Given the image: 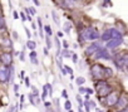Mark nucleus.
I'll use <instances>...</instances> for the list:
<instances>
[{
    "label": "nucleus",
    "instance_id": "nucleus-31",
    "mask_svg": "<svg viewBox=\"0 0 128 112\" xmlns=\"http://www.w3.org/2000/svg\"><path fill=\"white\" fill-rule=\"evenodd\" d=\"M25 33H26V37H28V39H30V37H32V33H30V30H29L28 28H25Z\"/></svg>",
    "mask_w": 128,
    "mask_h": 112
},
{
    "label": "nucleus",
    "instance_id": "nucleus-33",
    "mask_svg": "<svg viewBox=\"0 0 128 112\" xmlns=\"http://www.w3.org/2000/svg\"><path fill=\"white\" fill-rule=\"evenodd\" d=\"M62 96H63L64 98H67V99H68V94H67V91H66V89H63V92H62Z\"/></svg>",
    "mask_w": 128,
    "mask_h": 112
},
{
    "label": "nucleus",
    "instance_id": "nucleus-7",
    "mask_svg": "<svg viewBox=\"0 0 128 112\" xmlns=\"http://www.w3.org/2000/svg\"><path fill=\"white\" fill-rule=\"evenodd\" d=\"M117 99H118L117 93L112 92V93H108V94H107V104H108V106L116 104V103H117Z\"/></svg>",
    "mask_w": 128,
    "mask_h": 112
},
{
    "label": "nucleus",
    "instance_id": "nucleus-25",
    "mask_svg": "<svg viewBox=\"0 0 128 112\" xmlns=\"http://www.w3.org/2000/svg\"><path fill=\"white\" fill-rule=\"evenodd\" d=\"M38 23H39V25H40V37H43V30H42L43 25H42V19H40V18H38Z\"/></svg>",
    "mask_w": 128,
    "mask_h": 112
},
{
    "label": "nucleus",
    "instance_id": "nucleus-13",
    "mask_svg": "<svg viewBox=\"0 0 128 112\" xmlns=\"http://www.w3.org/2000/svg\"><path fill=\"white\" fill-rule=\"evenodd\" d=\"M70 55H72V53H70L68 49H63V50L60 52V57H62V58H69Z\"/></svg>",
    "mask_w": 128,
    "mask_h": 112
},
{
    "label": "nucleus",
    "instance_id": "nucleus-17",
    "mask_svg": "<svg viewBox=\"0 0 128 112\" xmlns=\"http://www.w3.org/2000/svg\"><path fill=\"white\" fill-rule=\"evenodd\" d=\"M76 82H77V84H78V86H82V84H84L86 78H83V77H78V78L76 79Z\"/></svg>",
    "mask_w": 128,
    "mask_h": 112
},
{
    "label": "nucleus",
    "instance_id": "nucleus-47",
    "mask_svg": "<svg viewBox=\"0 0 128 112\" xmlns=\"http://www.w3.org/2000/svg\"><path fill=\"white\" fill-rule=\"evenodd\" d=\"M78 111H79V112H84V111L82 109V107H79V108H78Z\"/></svg>",
    "mask_w": 128,
    "mask_h": 112
},
{
    "label": "nucleus",
    "instance_id": "nucleus-29",
    "mask_svg": "<svg viewBox=\"0 0 128 112\" xmlns=\"http://www.w3.org/2000/svg\"><path fill=\"white\" fill-rule=\"evenodd\" d=\"M64 71H66V72H68L69 74H73V69H72L70 67H66V69H64Z\"/></svg>",
    "mask_w": 128,
    "mask_h": 112
},
{
    "label": "nucleus",
    "instance_id": "nucleus-5",
    "mask_svg": "<svg viewBox=\"0 0 128 112\" xmlns=\"http://www.w3.org/2000/svg\"><path fill=\"white\" fill-rule=\"evenodd\" d=\"M96 58H97V59H110V55H109V53H108L107 49L100 48V49L96 53Z\"/></svg>",
    "mask_w": 128,
    "mask_h": 112
},
{
    "label": "nucleus",
    "instance_id": "nucleus-2",
    "mask_svg": "<svg viewBox=\"0 0 128 112\" xmlns=\"http://www.w3.org/2000/svg\"><path fill=\"white\" fill-rule=\"evenodd\" d=\"M83 39H87V40H94V39H98L99 38V34L97 30L92 29V28H87L84 29V32L80 34Z\"/></svg>",
    "mask_w": 128,
    "mask_h": 112
},
{
    "label": "nucleus",
    "instance_id": "nucleus-27",
    "mask_svg": "<svg viewBox=\"0 0 128 112\" xmlns=\"http://www.w3.org/2000/svg\"><path fill=\"white\" fill-rule=\"evenodd\" d=\"M28 10H29V13H32L30 15H35V14H36V12H35L34 8H28Z\"/></svg>",
    "mask_w": 128,
    "mask_h": 112
},
{
    "label": "nucleus",
    "instance_id": "nucleus-24",
    "mask_svg": "<svg viewBox=\"0 0 128 112\" xmlns=\"http://www.w3.org/2000/svg\"><path fill=\"white\" fill-rule=\"evenodd\" d=\"M29 55H30V59H32V58H36V52H35V50H32Z\"/></svg>",
    "mask_w": 128,
    "mask_h": 112
},
{
    "label": "nucleus",
    "instance_id": "nucleus-36",
    "mask_svg": "<svg viewBox=\"0 0 128 112\" xmlns=\"http://www.w3.org/2000/svg\"><path fill=\"white\" fill-rule=\"evenodd\" d=\"M63 47H64V49H68V42L67 40L63 42Z\"/></svg>",
    "mask_w": 128,
    "mask_h": 112
},
{
    "label": "nucleus",
    "instance_id": "nucleus-21",
    "mask_svg": "<svg viewBox=\"0 0 128 112\" xmlns=\"http://www.w3.org/2000/svg\"><path fill=\"white\" fill-rule=\"evenodd\" d=\"M76 99H77V102L79 103V107H82V106H83V99H82V97L78 94V96L76 97Z\"/></svg>",
    "mask_w": 128,
    "mask_h": 112
},
{
    "label": "nucleus",
    "instance_id": "nucleus-19",
    "mask_svg": "<svg viewBox=\"0 0 128 112\" xmlns=\"http://www.w3.org/2000/svg\"><path fill=\"white\" fill-rule=\"evenodd\" d=\"M45 43H46L48 49H50V48H52V45H53V44H52V40H50V37H48V35L45 37Z\"/></svg>",
    "mask_w": 128,
    "mask_h": 112
},
{
    "label": "nucleus",
    "instance_id": "nucleus-1",
    "mask_svg": "<svg viewBox=\"0 0 128 112\" xmlns=\"http://www.w3.org/2000/svg\"><path fill=\"white\" fill-rule=\"evenodd\" d=\"M96 88H97L98 94H99L100 97L107 96V94L109 93V89H110V88L108 87V84H107L106 81H98V82L96 83Z\"/></svg>",
    "mask_w": 128,
    "mask_h": 112
},
{
    "label": "nucleus",
    "instance_id": "nucleus-43",
    "mask_svg": "<svg viewBox=\"0 0 128 112\" xmlns=\"http://www.w3.org/2000/svg\"><path fill=\"white\" fill-rule=\"evenodd\" d=\"M33 2H34V4H35V5H38V7L40 5V3L38 2V0H33Z\"/></svg>",
    "mask_w": 128,
    "mask_h": 112
},
{
    "label": "nucleus",
    "instance_id": "nucleus-3",
    "mask_svg": "<svg viewBox=\"0 0 128 112\" xmlns=\"http://www.w3.org/2000/svg\"><path fill=\"white\" fill-rule=\"evenodd\" d=\"M90 72H92L93 77H96V78H100V77L106 76V68L100 64H94L90 68Z\"/></svg>",
    "mask_w": 128,
    "mask_h": 112
},
{
    "label": "nucleus",
    "instance_id": "nucleus-35",
    "mask_svg": "<svg viewBox=\"0 0 128 112\" xmlns=\"http://www.w3.org/2000/svg\"><path fill=\"white\" fill-rule=\"evenodd\" d=\"M30 61H32V63H33V64H39V61H38L36 58H32Z\"/></svg>",
    "mask_w": 128,
    "mask_h": 112
},
{
    "label": "nucleus",
    "instance_id": "nucleus-16",
    "mask_svg": "<svg viewBox=\"0 0 128 112\" xmlns=\"http://www.w3.org/2000/svg\"><path fill=\"white\" fill-rule=\"evenodd\" d=\"M63 29H64V32H66V33H69L70 32V29H72V24L70 23H64V27H63Z\"/></svg>",
    "mask_w": 128,
    "mask_h": 112
},
{
    "label": "nucleus",
    "instance_id": "nucleus-39",
    "mask_svg": "<svg viewBox=\"0 0 128 112\" xmlns=\"http://www.w3.org/2000/svg\"><path fill=\"white\" fill-rule=\"evenodd\" d=\"M3 25H4V19H3L2 17H0V28H2Z\"/></svg>",
    "mask_w": 128,
    "mask_h": 112
},
{
    "label": "nucleus",
    "instance_id": "nucleus-12",
    "mask_svg": "<svg viewBox=\"0 0 128 112\" xmlns=\"http://www.w3.org/2000/svg\"><path fill=\"white\" fill-rule=\"evenodd\" d=\"M9 81V71L6 68H0V82Z\"/></svg>",
    "mask_w": 128,
    "mask_h": 112
},
{
    "label": "nucleus",
    "instance_id": "nucleus-23",
    "mask_svg": "<svg viewBox=\"0 0 128 112\" xmlns=\"http://www.w3.org/2000/svg\"><path fill=\"white\" fill-rule=\"evenodd\" d=\"M83 104H84V107H86V112H89V109H90V107H89V102L86 101V102H83Z\"/></svg>",
    "mask_w": 128,
    "mask_h": 112
},
{
    "label": "nucleus",
    "instance_id": "nucleus-45",
    "mask_svg": "<svg viewBox=\"0 0 128 112\" xmlns=\"http://www.w3.org/2000/svg\"><path fill=\"white\" fill-rule=\"evenodd\" d=\"M13 34H14V38H19V35H18V33H16V32H14Z\"/></svg>",
    "mask_w": 128,
    "mask_h": 112
},
{
    "label": "nucleus",
    "instance_id": "nucleus-20",
    "mask_svg": "<svg viewBox=\"0 0 128 112\" xmlns=\"http://www.w3.org/2000/svg\"><path fill=\"white\" fill-rule=\"evenodd\" d=\"M44 30H45V33L48 34V37L52 35V28H50L49 25H45V27H44Z\"/></svg>",
    "mask_w": 128,
    "mask_h": 112
},
{
    "label": "nucleus",
    "instance_id": "nucleus-18",
    "mask_svg": "<svg viewBox=\"0 0 128 112\" xmlns=\"http://www.w3.org/2000/svg\"><path fill=\"white\" fill-rule=\"evenodd\" d=\"M64 108H66L67 111L72 109V103H70V101H69V99H67V101H66V103H64Z\"/></svg>",
    "mask_w": 128,
    "mask_h": 112
},
{
    "label": "nucleus",
    "instance_id": "nucleus-11",
    "mask_svg": "<svg viewBox=\"0 0 128 112\" xmlns=\"http://www.w3.org/2000/svg\"><path fill=\"white\" fill-rule=\"evenodd\" d=\"M117 106H118V108L119 109H123V108H127V104H128V101H127V98H126V96H122L120 98H118L117 99V103H116Z\"/></svg>",
    "mask_w": 128,
    "mask_h": 112
},
{
    "label": "nucleus",
    "instance_id": "nucleus-8",
    "mask_svg": "<svg viewBox=\"0 0 128 112\" xmlns=\"http://www.w3.org/2000/svg\"><path fill=\"white\" fill-rule=\"evenodd\" d=\"M2 62H3L4 66H9V64H12V62H13L12 54H9V53H3V54H2Z\"/></svg>",
    "mask_w": 128,
    "mask_h": 112
},
{
    "label": "nucleus",
    "instance_id": "nucleus-10",
    "mask_svg": "<svg viewBox=\"0 0 128 112\" xmlns=\"http://www.w3.org/2000/svg\"><path fill=\"white\" fill-rule=\"evenodd\" d=\"M120 44H122V39H110V40L107 42L106 47L113 49V48H116V47H118V45H120Z\"/></svg>",
    "mask_w": 128,
    "mask_h": 112
},
{
    "label": "nucleus",
    "instance_id": "nucleus-48",
    "mask_svg": "<svg viewBox=\"0 0 128 112\" xmlns=\"http://www.w3.org/2000/svg\"><path fill=\"white\" fill-rule=\"evenodd\" d=\"M96 112H102V111L100 109H96Z\"/></svg>",
    "mask_w": 128,
    "mask_h": 112
},
{
    "label": "nucleus",
    "instance_id": "nucleus-6",
    "mask_svg": "<svg viewBox=\"0 0 128 112\" xmlns=\"http://www.w3.org/2000/svg\"><path fill=\"white\" fill-rule=\"evenodd\" d=\"M99 49H100V44H99V43H93V44H90V45L86 49V54H87V55L96 54Z\"/></svg>",
    "mask_w": 128,
    "mask_h": 112
},
{
    "label": "nucleus",
    "instance_id": "nucleus-9",
    "mask_svg": "<svg viewBox=\"0 0 128 112\" xmlns=\"http://www.w3.org/2000/svg\"><path fill=\"white\" fill-rule=\"evenodd\" d=\"M109 32V35H110V39H122V34L119 30H117L116 28H110L108 29Z\"/></svg>",
    "mask_w": 128,
    "mask_h": 112
},
{
    "label": "nucleus",
    "instance_id": "nucleus-4",
    "mask_svg": "<svg viewBox=\"0 0 128 112\" xmlns=\"http://www.w3.org/2000/svg\"><path fill=\"white\" fill-rule=\"evenodd\" d=\"M127 63H128V54H127L126 52H123V53H120V54H118V55H117L116 66H117L119 69H122Z\"/></svg>",
    "mask_w": 128,
    "mask_h": 112
},
{
    "label": "nucleus",
    "instance_id": "nucleus-22",
    "mask_svg": "<svg viewBox=\"0 0 128 112\" xmlns=\"http://www.w3.org/2000/svg\"><path fill=\"white\" fill-rule=\"evenodd\" d=\"M45 88H46V91H49V94L52 96L53 94V89H52V86L48 83V84H45Z\"/></svg>",
    "mask_w": 128,
    "mask_h": 112
},
{
    "label": "nucleus",
    "instance_id": "nucleus-40",
    "mask_svg": "<svg viewBox=\"0 0 128 112\" xmlns=\"http://www.w3.org/2000/svg\"><path fill=\"white\" fill-rule=\"evenodd\" d=\"M79 92H80V93H86V88L80 87V88H79Z\"/></svg>",
    "mask_w": 128,
    "mask_h": 112
},
{
    "label": "nucleus",
    "instance_id": "nucleus-46",
    "mask_svg": "<svg viewBox=\"0 0 128 112\" xmlns=\"http://www.w3.org/2000/svg\"><path fill=\"white\" fill-rule=\"evenodd\" d=\"M44 54L48 55V49H46V48H44Z\"/></svg>",
    "mask_w": 128,
    "mask_h": 112
},
{
    "label": "nucleus",
    "instance_id": "nucleus-37",
    "mask_svg": "<svg viewBox=\"0 0 128 112\" xmlns=\"http://www.w3.org/2000/svg\"><path fill=\"white\" fill-rule=\"evenodd\" d=\"M86 93H89V94H92V93H93V89H92V88H87V89H86Z\"/></svg>",
    "mask_w": 128,
    "mask_h": 112
},
{
    "label": "nucleus",
    "instance_id": "nucleus-41",
    "mask_svg": "<svg viewBox=\"0 0 128 112\" xmlns=\"http://www.w3.org/2000/svg\"><path fill=\"white\" fill-rule=\"evenodd\" d=\"M63 35H64V34H63L62 32H58V37H56V38H62Z\"/></svg>",
    "mask_w": 128,
    "mask_h": 112
},
{
    "label": "nucleus",
    "instance_id": "nucleus-32",
    "mask_svg": "<svg viewBox=\"0 0 128 112\" xmlns=\"http://www.w3.org/2000/svg\"><path fill=\"white\" fill-rule=\"evenodd\" d=\"M25 86L26 87H30V79H29V77L25 78Z\"/></svg>",
    "mask_w": 128,
    "mask_h": 112
},
{
    "label": "nucleus",
    "instance_id": "nucleus-49",
    "mask_svg": "<svg viewBox=\"0 0 128 112\" xmlns=\"http://www.w3.org/2000/svg\"><path fill=\"white\" fill-rule=\"evenodd\" d=\"M69 112H73V111H72V109H69Z\"/></svg>",
    "mask_w": 128,
    "mask_h": 112
},
{
    "label": "nucleus",
    "instance_id": "nucleus-15",
    "mask_svg": "<svg viewBox=\"0 0 128 112\" xmlns=\"http://www.w3.org/2000/svg\"><path fill=\"white\" fill-rule=\"evenodd\" d=\"M26 47H28L29 49L34 50V49H35V47H36V43H35V42H33V40H28V43H26Z\"/></svg>",
    "mask_w": 128,
    "mask_h": 112
},
{
    "label": "nucleus",
    "instance_id": "nucleus-30",
    "mask_svg": "<svg viewBox=\"0 0 128 112\" xmlns=\"http://www.w3.org/2000/svg\"><path fill=\"white\" fill-rule=\"evenodd\" d=\"M19 14H20L19 17L22 18V20H23V22H25V20H26V17H25V13H19Z\"/></svg>",
    "mask_w": 128,
    "mask_h": 112
},
{
    "label": "nucleus",
    "instance_id": "nucleus-50",
    "mask_svg": "<svg viewBox=\"0 0 128 112\" xmlns=\"http://www.w3.org/2000/svg\"><path fill=\"white\" fill-rule=\"evenodd\" d=\"M28 2H29V0H28Z\"/></svg>",
    "mask_w": 128,
    "mask_h": 112
},
{
    "label": "nucleus",
    "instance_id": "nucleus-28",
    "mask_svg": "<svg viewBox=\"0 0 128 112\" xmlns=\"http://www.w3.org/2000/svg\"><path fill=\"white\" fill-rule=\"evenodd\" d=\"M18 91H19V86L18 84H14V92H15V96L18 97L19 94H18Z\"/></svg>",
    "mask_w": 128,
    "mask_h": 112
},
{
    "label": "nucleus",
    "instance_id": "nucleus-14",
    "mask_svg": "<svg viewBox=\"0 0 128 112\" xmlns=\"http://www.w3.org/2000/svg\"><path fill=\"white\" fill-rule=\"evenodd\" d=\"M52 18H53L54 23H55L56 25H59V17H58V14H56L55 10H52Z\"/></svg>",
    "mask_w": 128,
    "mask_h": 112
},
{
    "label": "nucleus",
    "instance_id": "nucleus-26",
    "mask_svg": "<svg viewBox=\"0 0 128 112\" xmlns=\"http://www.w3.org/2000/svg\"><path fill=\"white\" fill-rule=\"evenodd\" d=\"M72 58H73V62H74V63L78 62V57H77V54H76V53H72Z\"/></svg>",
    "mask_w": 128,
    "mask_h": 112
},
{
    "label": "nucleus",
    "instance_id": "nucleus-38",
    "mask_svg": "<svg viewBox=\"0 0 128 112\" xmlns=\"http://www.w3.org/2000/svg\"><path fill=\"white\" fill-rule=\"evenodd\" d=\"M89 104H90L89 107H97V104H96V102H94V101H90V102H89Z\"/></svg>",
    "mask_w": 128,
    "mask_h": 112
},
{
    "label": "nucleus",
    "instance_id": "nucleus-44",
    "mask_svg": "<svg viewBox=\"0 0 128 112\" xmlns=\"http://www.w3.org/2000/svg\"><path fill=\"white\" fill-rule=\"evenodd\" d=\"M20 59H22V61L25 59V58H24V53H20Z\"/></svg>",
    "mask_w": 128,
    "mask_h": 112
},
{
    "label": "nucleus",
    "instance_id": "nucleus-42",
    "mask_svg": "<svg viewBox=\"0 0 128 112\" xmlns=\"http://www.w3.org/2000/svg\"><path fill=\"white\" fill-rule=\"evenodd\" d=\"M44 106H45L46 108H48V107H50V102H45V103H44Z\"/></svg>",
    "mask_w": 128,
    "mask_h": 112
},
{
    "label": "nucleus",
    "instance_id": "nucleus-34",
    "mask_svg": "<svg viewBox=\"0 0 128 112\" xmlns=\"http://www.w3.org/2000/svg\"><path fill=\"white\" fill-rule=\"evenodd\" d=\"M13 18L14 19H18L19 18V13L18 12H13Z\"/></svg>",
    "mask_w": 128,
    "mask_h": 112
}]
</instances>
